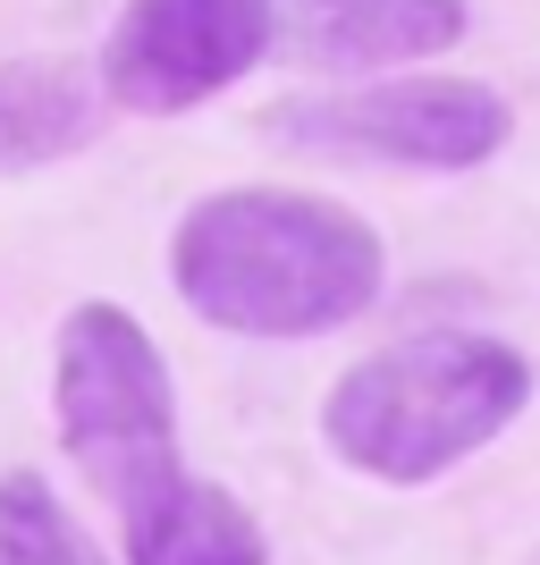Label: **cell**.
<instances>
[{
	"label": "cell",
	"mask_w": 540,
	"mask_h": 565,
	"mask_svg": "<svg viewBox=\"0 0 540 565\" xmlns=\"http://www.w3.org/2000/svg\"><path fill=\"white\" fill-rule=\"evenodd\" d=\"M262 136L329 152V161H380V169H481L507 152L516 110L481 76H363L354 94H296L262 118Z\"/></svg>",
	"instance_id": "obj_4"
},
{
	"label": "cell",
	"mask_w": 540,
	"mask_h": 565,
	"mask_svg": "<svg viewBox=\"0 0 540 565\" xmlns=\"http://www.w3.org/2000/svg\"><path fill=\"white\" fill-rule=\"evenodd\" d=\"M110 94L76 60H0V178L60 169L102 136Z\"/></svg>",
	"instance_id": "obj_8"
},
{
	"label": "cell",
	"mask_w": 540,
	"mask_h": 565,
	"mask_svg": "<svg viewBox=\"0 0 540 565\" xmlns=\"http://www.w3.org/2000/svg\"><path fill=\"white\" fill-rule=\"evenodd\" d=\"M51 414L68 465L118 515L178 472V388L127 305H76L51 338Z\"/></svg>",
	"instance_id": "obj_3"
},
{
	"label": "cell",
	"mask_w": 540,
	"mask_h": 565,
	"mask_svg": "<svg viewBox=\"0 0 540 565\" xmlns=\"http://www.w3.org/2000/svg\"><path fill=\"white\" fill-rule=\"evenodd\" d=\"M465 43V0H271V51L321 76L423 68Z\"/></svg>",
	"instance_id": "obj_6"
},
{
	"label": "cell",
	"mask_w": 540,
	"mask_h": 565,
	"mask_svg": "<svg viewBox=\"0 0 540 565\" xmlns=\"http://www.w3.org/2000/svg\"><path fill=\"white\" fill-rule=\"evenodd\" d=\"M169 287L203 330L329 338L389 296V245L363 212L305 186H220L169 228Z\"/></svg>",
	"instance_id": "obj_1"
},
{
	"label": "cell",
	"mask_w": 540,
	"mask_h": 565,
	"mask_svg": "<svg viewBox=\"0 0 540 565\" xmlns=\"http://www.w3.org/2000/svg\"><path fill=\"white\" fill-rule=\"evenodd\" d=\"M118 557L127 565H271V541L236 507V490L178 465L161 490H144L118 515Z\"/></svg>",
	"instance_id": "obj_7"
},
{
	"label": "cell",
	"mask_w": 540,
	"mask_h": 565,
	"mask_svg": "<svg viewBox=\"0 0 540 565\" xmlns=\"http://www.w3.org/2000/svg\"><path fill=\"white\" fill-rule=\"evenodd\" d=\"M0 565H102V548L43 472H0Z\"/></svg>",
	"instance_id": "obj_9"
},
{
	"label": "cell",
	"mask_w": 540,
	"mask_h": 565,
	"mask_svg": "<svg viewBox=\"0 0 540 565\" xmlns=\"http://www.w3.org/2000/svg\"><path fill=\"white\" fill-rule=\"evenodd\" d=\"M523 405H532V363L507 338L423 330L338 372V388L321 397V439L363 481L423 490L481 456L498 430H516Z\"/></svg>",
	"instance_id": "obj_2"
},
{
	"label": "cell",
	"mask_w": 540,
	"mask_h": 565,
	"mask_svg": "<svg viewBox=\"0 0 540 565\" xmlns=\"http://www.w3.org/2000/svg\"><path fill=\"white\" fill-rule=\"evenodd\" d=\"M271 60V0H127L102 43V94L118 110L178 118Z\"/></svg>",
	"instance_id": "obj_5"
}]
</instances>
